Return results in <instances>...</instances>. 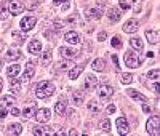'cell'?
<instances>
[{"label":"cell","mask_w":160,"mask_h":136,"mask_svg":"<svg viewBox=\"0 0 160 136\" xmlns=\"http://www.w3.org/2000/svg\"><path fill=\"white\" fill-rule=\"evenodd\" d=\"M64 40L68 43H80V35L77 34V32H74V31H69V32H66L64 34Z\"/></svg>","instance_id":"5bb4252c"},{"label":"cell","mask_w":160,"mask_h":136,"mask_svg":"<svg viewBox=\"0 0 160 136\" xmlns=\"http://www.w3.org/2000/svg\"><path fill=\"white\" fill-rule=\"evenodd\" d=\"M2 88H3V82H2V78H0V91H2Z\"/></svg>","instance_id":"816d5d0a"},{"label":"cell","mask_w":160,"mask_h":136,"mask_svg":"<svg viewBox=\"0 0 160 136\" xmlns=\"http://www.w3.org/2000/svg\"><path fill=\"white\" fill-rule=\"evenodd\" d=\"M8 112H10L8 109H2V112H0V118H5L8 115Z\"/></svg>","instance_id":"bcb514c9"},{"label":"cell","mask_w":160,"mask_h":136,"mask_svg":"<svg viewBox=\"0 0 160 136\" xmlns=\"http://www.w3.org/2000/svg\"><path fill=\"white\" fill-rule=\"evenodd\" d=\"M35 75V64L34 61H28V64H26V71L22 74V80H29Z\"/></svg>","instance_id":"8fae6325"},{"label":"cell","mask_w":160,"mask_h":136,"mask_svg":"<svg viewBox=\"0 0 160 136\" xmlns=\"http://www.w3.org/2000/svg\"><path fill=\"white\" fill-rule=\"evenodd\" d=\"M93 69L102 72V71L106 69V61H104L102 58H96L95 61H93Z\"/></svg>","instance_id":"83f0119b"},{"label":"cell","mask_w":160,"mask_h":136,"mask_svg":"<svg viewBox=\"0 0 160 136\" xmlns=\"http://www.w3.org/2000/svg\"><path fill=\"white\" fill-rule=\"evenodd\" d=\"M99 128L104 131V133H109L111 131V120L106 117V118H102L101 122H99Z\"/></svg>","instance_id":"1f68e13d"},{"label":"cell","mask_w":160,"mask_h":136,"mask_svg":"<svg viewBox=\"0 0 160 136\" xmlns=\"http://www.w3.org/2000/svg\"><path fill=\"white\" fill-rule=\"evenodd\" d=\"M154 91H155V94H158V83H157V80H155V83H154Z\"/></svg>","instance_id":"681fc988"},{"label":"cell","mask_w":160,"mask_h":136,"mask_svg":"<svg viewBox=\"0 0 160 136\" xmlns=\"http://www.w3.org/2000/svg\"><path fill=\"white\" fill-rule=\"evenodd\" d=\"M5 58H7L8 61H16V59L21 58V51H19L18 48H10V50H7V53H5Z\"/></svg>","instance_id":"e0dca14e"},{"label":"cell","mask_w":160,"mask_h":136,"mask_svg":"<svg viewBox=\"0 0 160 136\" xmlns=\"http://www.w3.org/2000/svg\"><path fill=\"white\" fill-rule=\"evenodd\" d=\"M82 72H83V66H77V67H74V69H69V78L75 80V78H78V75Z\"/></svg>","instance_id":"f1b7e54d"},{"label":"cell","mask_w":160,"mask_h":136,"mask_svg":"<svg viewBox=\"0 0 160 136\" xmlns=\"http://www.w3.org/2000/svg\"><path fill=\"white\" fill-rule=\"evenodd\" d=\"M87 107H88V111L93 112V114H99V112H101V106H99L96 101H90V103L87 104Z\"/></svg>","instance_id":"4dcf8cb0"},{"label":"cell","mask_w":160,"mask_h":136,"mask_svg":"<svg viewBox=\"0 0 160 136\" xmlns=\"http://www.w3.org/2000/svg\"><path fill=\"white\" fill-rule=\"evenodd\" d=\"M111 45L114 47V48H122V40H120V37H112V40H111Z\"/></svg>","instance_id":"8d00e7d4"},{"label":"cell","mask_w":160,"mask_h":136,"mask_svg":"<svg viewBox=\"0 0 160 136\" xmlns=\"http://www.w3.org/2000/svg\"><path fill=\"white\" fill-rule=\"evenodd\" d=\"M158 74H160V72H158V69H154V71H149V74H148V75H149V78H152V80L155 82V80H158Z\"/></svg>","instance_id":"ab89813d"},{"label":"cell","mask_w":160,"mask_h":136,"mask_svg":"<svg viewBox=\"0 0 160 136\" xmlns=\"http://www.w3.org/2000/svg\"><path fill=\"white\" fill-rule=\"evenodd\" d=\"M146 38H148V42H149V43L157 45V43H158V40H160V37H158V31H157V29H148V31H146Z\"/></svg>","instance_id":"7c38bea8"},{"label":"cell","mask_w":160,"mask_h":136,"mask_svg":"<svg viewBox=\"0 0 160 136\" xmlns=\"http://www.w3.org/2000/svg\"><path fill=\"white\" fill-rule=\"evenodd\" d=\"M130 45H131V48H135V50H138V51H141L142 50V40L139 38V37H131L130 38Z\"/></svg>","instance_id":"4316f807"},{"label":"cell","mask_w":160,"mask_h":136,"mask_svg":"<svg viewBox=\"0 0 160 136\" xmlns=\"http://www.w3.org/2000/svg\"><path fill=\"white\" fill-rule=\"evenodd\" d=\"M59 53H61V56H64L66 59H72V58L78 56V51H75L74 48H68V47H61Z\"/></svg>","instance_id":"4fadbf2b"},{"label":"cell","mask_w":160,"mask_h":136,"mask_svg":"<svg viewBox=\"0 0 160 136\" xmlns=\"http://www.w3.org/2000/svg\"><path fill=\"white\" fill-rule=\"evenodd\" d=\"M108 16H109L111 21L115 23V21L120 19V16H122V15H120V11H118L117 8H109V10H108Z\"/></svg>","instance_id":"f546056e"},{"label":"cell","mask_w":160,"mask_h":136,"mask_svg":"<svg viewBox=\"0 0 160 136\" xmlns=\"http://www.w3.org/2000/svg\"><path fill=\"white\" fill-rule=\"evenodd\" d=\"M11 115H21V111H19V109H16V107H11Z\"/></svg>","instance_id":"f6af8a7d"},{"label":"cell","mask_w":160,"mask_h":136,"mask_svg":"<svg viewBox=\"0 0 160 136\" xmlns=\"http://www.w3.org/2000/svg\"><path fill=\"white\" fill-rule=\"evenodd\" d=\"M120 8L127 11V10L130 8V3H128V0H120Z\"/></svg>","instance_id":"b9f144b4"},{"label":"cell","mask_w":160,"mask_h":136,"mask_svg":"<svg viewBox=\"0 0 160 136\" xmlns=\"http://www.w3.org/2000/svg\"><path fill=\"white\" fill-rule=\"evenodd\" d=\"M117 111V107L114 106V104H111V106H108V114H114Z\"/></svg>","instance_id":"ee69618b"},{"label":"cell","mask_w":160,"mask_h":136,"mask_svg":"<svg viewBox=\"0 0 160 136\" xmlns=\"http://www.w3.org/2000/svg\"><path fill=\"white\" fill-rule=\"evenodd\" d=\"M127 94H128L130 98H133V99H136V101H141V103H148V98H146L144 94L138 93L136 90H133V88H128V90H127Z\"/></svg>","instance_id":"2e32d148"},{"label":"cell","mask_w":160,"mask_h":136,"mask_svg":"<svg viewBox=\"0 0 160 136\" xmlns=\"http://www.w3.org/2000/svg\"><path fill=\"white\" fill-rule=\"evenodd\" d=\"M106 37H108V34H106V32H99L98 34V40H99V42H104Z\"/></svg>","instance_id":"7bdbcfd3"},{"label":"cell","mask_w":160,"mask_h":136,"mask_svg":"<svg viewBox=\"0 0 160 136\" xmlns=\"http://www.w3.org/2000/svg\"><path fill=\"white\" fill-rule=\"evenodd\" d=\"M0 2H7V0H0ZM10 2H11V0H10Z\"/></svg>","instance_id":"db71d44e"},{"label":"cell","mask_w":160,"mask_h":136,"mask_svg":"<svg viewBox=\"0 0 160 136\" xmlns=\"http://www.w3.org/2000/svg\"><path fill=\"white\" fill-rule=\"evenodd\" d=\"M35 24H37V19H35L34 16H24V18L21 19V23H19L21 31H24V32H29L31 29H34Z\"/></svg>","instance_id":"5b68a950"},{"label":"cell","mask_w":160,"mask_h":136,"mask_svg":"<svg viewBox=\"0 0 160 136\" xmlns=\"http://www.w3.org/2000/svg\"><path fill=\"white\" fill-rule=\"evenodd\" d=\"M8 133L10 134H22V125L21 123H10L8 125Z\"/></svg>","instance_id":"484cf974"},{"label":"cell","mask_w":160,"mask_h":136,"mask_svg":"<svg viewBox=\"0 0 160 136\" xmlns=\"http://www.w3.org/2000/svg\"><path fill=\"white\" fill-rule=\"evenodd\" d=\"M72 101H74V104H77V106H82L83 104V101H85V93L83 91H74L72 93Z\"/></svg>","instance_id":"7402d4cb"},{"label":"cell","mask_w":160,"mask_h":136,"mask_svg":"<svg viewBox=\"0 0 160 136\" xmlns=\"http://www.w3.org/2000/svg\"><path fill=\"white\" fill-rule=\"evenodd\" d=\"M96 93H98V96L101 99H108V98H111L112 94H114V88L111 85H101Z\"/></svg>","instance_id":"ba28073f"},{"label":"cell","mask_w":160,"mask_h":136,"mask_svg":"<svg viewBox=\"0 0 160 136\" xmlns=\"http://www.w3.org/2000/svg\"><path fill=\"white\" fill-rule=\"evenodd\" d=\"M142 111H144V112H151V107H149L148 104H144V106H142Z\"/></svg>","instance_id":"c3c4849f"},{"label":"cell","mask_w":160,"mask_h":136,"mask_svg":"<svg viewBox=\"0 0 160 136\" xmlns=\"http://www.w3.org/2000/svg\"><path fill=\"white\" fill-rule=\"evenodd\" d=\"M32 134H35V136H45V134H53V131H51L50 127H37V128H34Z\"/></svg>","instance_id":"d4e9b609"},{"label":"cell","mask_w":160,"mask_h":136,"mask_svg":"<svg viewBox=\"0 0 160 136\" xmlns=\"http://www.w3.org/2000/svg\"><path fill=\"white\" fill-rule=\"evenodd\" d=\"M112 61H114V64H115V69L118 71L120 66H118V61H117V56H115V54H112Z\"/></svg>","instance_id":"7dc6e473"},{"label":"cell","mask_w":160,"mask_h":136,"mask_svg":"<svg viewBox=\"0 0 160 136\" xmlns=\"http://www.w3.org/2000/svg\"><path fill=\"white\" fill-rule=\"evenodd\" d=\"M139 10H141V5H139V3H138V2H136V5H135V11H136V13H138V11H139Z\"/></svg>","instance_id":"f907efd6"},{"label":"cell","mask_w":160,"mask_h":136,"mask_svg":"<svg viewBox=\"0 0 160 136\" xmlns=\"http://www.w3.org/2000/svg\"><path fill=\"white\" fill-rule=\"evenodd\" d=\"M138 29H139V23L136 19H128L123 26V31L127 34H135V32H138Z\"/></svg>","instance_id":"9c48e42d"},{"label":"cell","mask_w":160,"mask_h":136,"mask_svg":"<svg viewBox=\"0 0 160 136\" xmlns=\"http://www.w3.org/2000/svg\"><path fill=\"white\" fill-rule=\"evenodd\" d=\"M50 61H51V51H50V50H47V51L43 53V56H42V63L47 66Z\"/></svg>","instance_id":"74e56055"},{"label":"cell","mask_w":160,"mask_h":136,"mask_svg":"<svg viewBox=\"0 0 160 136\" xmlns=\"http://www.w3.org/2000/svg\"><path fill=\"white\" fill-rule=\"evenodd\" d=\"M125 66H128L130 69H138V67L141 66V59L138 56V53H135L133 50H128L125 51Z\"/></svg>","instance_id":"7a4b0ae2"},{"label":"cell","mask_w":160,"mask_h":136,"mask_svg":"<svg viewBox=\"0 0 160 136\" xmlns=\"http://www.w3.org/2000/svg\"><path fill=\"white\" fill-rule=\"evenodd\" d=\"M53 93H55V85L51 83L48 80H43L40 82L37 85V90H35V96L38 99H47L50 96H53Z\"/></svg>","instance_id":"6da1fadb"},{"label":"cell","mask_w":160,"mask_h":136,"mask_svg":"<svg viewBox=\"0 0 160 136\" xmlns=\"http://www.w3.org/2000/svg\"><path fill=\"white\" fill-rule=\"evenodd\" d=\"M19 72H21V66H18V64H13V66H8V67H7V75H8V78H15Z\"/></svg>","instance_id":"ffe728a7"},{"label":"cell","mask_w":160,"mask_h":136,"mask_svg":"<svg viewBox=\"0 0 160 136\" xmlns=\"http://www.w3.org/2000/svg\"><path fill=\"white\" fill-rule=\"evenodd\" d=\"M146 130H148L149 134L152 136H158L160 134V117L158 115H154L148 120V123H146Z\"/></svg>","instance_id":"3957f363"},{"label":"cell","mask_w":160,"mask_h":136,"mask_svg":"<svg viewBox=\"0 0 160 136\" xmlns=\"http://www.w3.org/2000/svg\"><path fill=\"white\" fill-rule=\"evenodd\" d=\"M28 50L32 54H38L40 51H42V43H40L38 40H32V42L29 43V47H28Z\"/></svg>","instance_id":"603a6c76"},{"label":"cell","mask_w":160,"mask_h":136,"mask_svg":"<svg viewBox=\"0 0 160 136\" xmlns=\"http://www.w3.org/2000/svg\"><path fill=\"white\" fill-rule=\"evenodd\" d=\"M53 5H55V7H61L62 5V10H68L69 8V2H68V0H55Z\"/></svg>","instance_id":"e575fe53"},{"label":"cell","mask_w":160,"mask_h":136,"mask_svg":"<svg viewBox=\"0 0 160 136\" xmlns=\"http://www.w3.org/2000/svg\"><path fill=\"white\" fill-rule=\"evenodd\" d=\"M98 87V78L95 77V75H87V78H85V88L87 90H95Z\"/></svg>","instance_id":"d6986e66"},{"label":"cell","mask_w":160,"mask_h":136,"mask_svg":"<svg viewBox=\"0 0 160 136\" xmlns=\"http://www.w3.org/2000/svg\"><path fill=\"white\" fill-rule=\"evenodd\" d=\"M37 5H38V0H31V3L24 5V8H28V10H34V8H37Z\"/></svg>","instance_id":"60d3db41"},{"label":"cell","mask_w":160,"mask_h":136,"mask_svg":"<svg viewBox=\"0 0 160 136\" xmlns=\"http://www.w3.org/2000/svg\"><path fill=\"white\" fill-rule=\"evenodd\" d=\"M10 91L13 94H19L21 93V80L11 78V82H10Z\"/></svg>","instance_id":"44dd1931"},{"label":"cell","mask_w":160,"mask_h":136,"mask_svg":"<svg viewBox=\"0 0 160 136\" xmlns=\"http://www.w3.org/2000/svg\"><path fill=\"white\" fill-rule=\"evenodd\" d=\"M120 82H122L123 85H130L133 82V75L131 74H122L120 75Z\"/></svg>","instance_id":"836d02e7"},{"label":"cell","mask_w":160,"mask_h":136,"mask_svg":"<svg viewBox=\"0 0 160 136\" xmlns=\"http://www.w3.org/2000/svg\"><path fill=\"white\" fill-rule=\"evenodd\" d=\"M72 67H74V63H71L69 59H64V61H59L56 64L55 69L56 71H69V69H72Z\"/></svg>","instance_id":"cb8c5ba5"},{"label":"cell","mask_w":160,"mask_h":136,"mask_svg":"<svg viewBox=\"0 0 160 136\" xmlns=\"http://www.w3.org/2000/svg\"><path fill=\"white\" fill-rule=\"evenodd\" d=\"M15 104H16V99L13 96H3L2 99H0V107L2 109H8L10 111V107H13Z\"/></svg>","instance_id":"9a60e30c"},{"label":"cell","mask_w":160,"mask_h":136,"mask_svg":"<svg viewBox=\"0 0 160 136\" xmlns=\"http://www.w3.org/2000/svg\"><path fill=\"white\" fill-rule=\"evenodd\" d=\"M2 66H3V61H2V59H0V71H2Z\"/></svg>","instance_id":"f5cc1de1"},{"label":"cell","mask_w":160,"mask_h":136,"mask_svg":"<svg viewBox=\"0 0 160 136\" xmlns=\"http://www.w3.org/2000/svg\"><path fill=\"white\" fill-rule=\"evenodd\" d=\"M66 107H68V101H66V98H59V101L55 104V112L58 115H62L66 112Z\"/></svg>","instance_id":"ac0fdd59"},{"label":"cell","mask_w":160,"mask_h":136,"mask_svg":"<svg viewBox=\"0 0 160 136\" xmlns=\"http://www.w3.org/2000/svg\"><path fill=\"white\" fill-rule=\"evenodd\" d=\"M22 11H24L22 2H19V0H11L10 2V13L11 15H21Z\"/></svg>","instance_id":"30bf717a"},{"label":"cell","mask_w":160,"mask_h":136,"mask_svg":"<svg viewBox=\"0 0 160 136\" xmlns=\"http://www.w3.org/2000/svg\"><path fill=\"white\" fill-rule=\"evenodd\" d=\"M102 15V11L99 7H90L85 10V18L87 19H99Z\"/></svg>","instance_id":"52a82bcc"},{"label":"cell","mask_w":160,"mask_h":136,"mask_svg":"<svg viewBox=\"0 0 160 136\" xmlns=\"http://www.w3.org/2000/svg\"><path fill=\"white\" fill-rule=\"evenodd\" d=\"M11 37H13V40H15L16 43H22L24 40H26V37H24V35H21L19 32H13V34H11Z\"/></svg>","instance_id":"d590c367"},{"label":"cell","mask_w":160,"mask_h":136,"mask_svg":"<svg viewBox=\"0 0 160 136\" xmlns=\"http://www.w3.org/2000/svg\"><path fill=\"white\" fill-rule=\"evenodd\" d=\"M21 114H22L24 118H31V117H34V114H35V106H29L28 109H24Z\"/></svg>","instance_id":"d6a6232c"},{"label":"cell","mask_w":160,"mask_h":136,"mask_svg":"<svg viewBox=\"0 0 160 136\" xmlns=\"http://www.w3.org/2000/svg\"><path fill=\"white\" fill-rule=\"evenodd\" d=\"M115 127H117L118 134H122V136L130 133V127H128V122H127L125 117H118V118L115 120Z\"/></svg>","instance_id":"8992f818"},{"label":"cell","mask_w":160,"mask_h":136,"mask_svg":"<svg viewBox=\"0 0 160 136\" xmlns=\"http://www.w3.org/2000/svg\"><path fill=\"white\" fill-rule=\"evenodd\" d=\"M8 13H10V11H8L5 7H0V19H2V21L7 19V18H8Z\"/></svg>","instance_id":"f35d334b"},{"label":"cell","mask_w":160,"mask_h":136,"mask_svg":"<svg viewBox=\"0 0 160 136\" xmlns=\"http://www.w3.org/2000/svg\"><path fill=\"white\" fill-rule=\"evenodd\" d=\"M34 117H35L37 122H40V123H47V122L51 118V112H50V109L42 107V109H38V111H35Z\"/></svg>","instance_id":"277c9868"}]
</instances>
